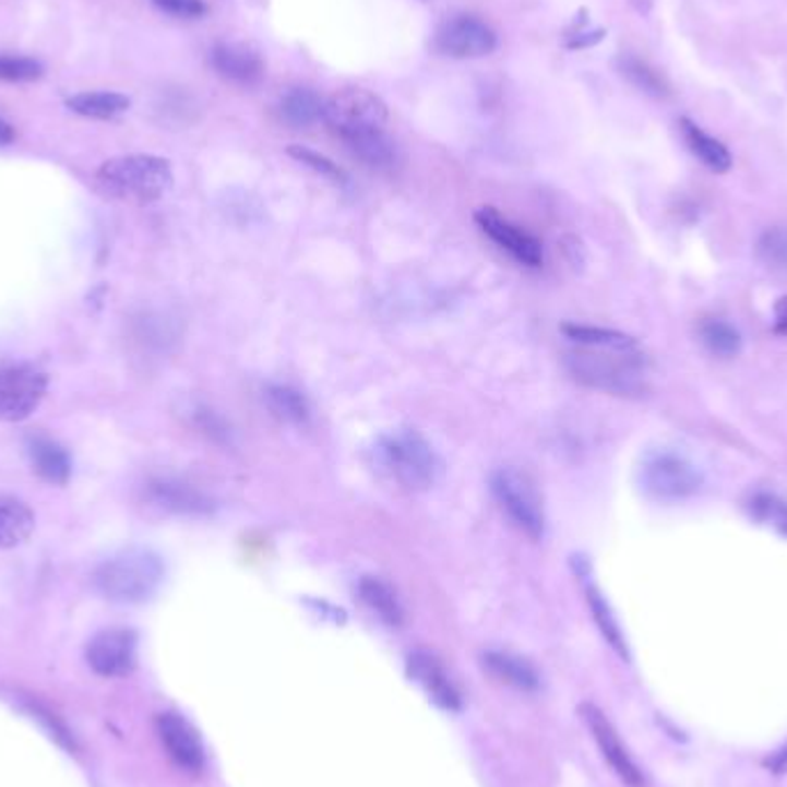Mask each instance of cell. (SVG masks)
I'll use <instances>...</instances> for the list:
<instances>
[{
  "mask_svg": "<svg viewBox=\"0 0 787 787\" xmlns=\"http://www.w3.org/2000/svg\"><path fill=\"white\" fill-rule=\"evenodd\" d=\"M378 470L403 491L421 493L442 477V461L433 444L415 429H394L382 433L373 446Z\"/></svg>",
  "mask_w": 787,
  "mask_h": 787,
  "instance_id": "1",
  "label": "cell"
},
{
  "mask_svg": "<svg viewBox=\"0 0 787 787\" xmlns=\"http://www.w3.org/2000/svg\"><path fill=\"white\" fill-rule=\"evenodd\" d=\"M564 365L581 385L612 396H643L647 392L645 353L583 348L567 353Z\"/></svg>",
  "mask_w": 787,
  "mask_h": 787,
  "instance_id": "2",
  "label": "cell"
},
{
  "mask_svg": "<svg viewBox=\"0 0 787 787\" xmlns=\"http://www.w3.org/2000/svg\"><path fill=\"white\" fill-rule=\"evenodd\" d=\"M164 573V562L157 552L134 546L104 560L93 583L102 597L114 604H143L155 597Z\"/></svg>",
  "mask_w": 787,
  "mask_h": 787,
  "instance_id": "3",
  "label": "cell"
},
{
  "mask_svg": "<svg viewBox=\"0 0 787 787\" xmlns=\"http://www.w3.org/2000/svg\"><path fill=\"white\" fill-rule=\"evenodd\" d=\"M97 182L106 194L134 205L159 201L174 184V168L157 155H122L104 162Z\"/></svg>",
  "mask_w": 787,
  "mask_h": 787,
  "instance_id": "4",
  "label": "cell"
},
{
  "mask_svg": "<svg viewBox=\"0 0 787 787\" xmlns=\"http://www.w3.org/2000/svg\"><path fill=\"white\" fill-rule=\"evenodd\" d=\"M637 481L643 491L661 502H677L693 498L705 486V477L684 454L672 450H652L637 467Z\"/></svg>",
  "mask_w": 787,
  "mask_h": 787,
  "instance_id": "5",
  "label": "cell"
},
{
  "mask_svg": "<svg viewBox=\"0 0 787 787\" xmlns=\"http://www.w3.org/2000/svg\"><path fill=\"white\" fill-rule=\"evenodd\" d=\"M491 488L502 512L529 539H544L546 509L537 481L514 465L500 467L491 477Z\"/></svg>",
  "mask_w": 787,
  "mask_h": 787,
  "instance_id": "6",
  "label": "cell"
},
{
  "mask_svg": "<svg viewBox=\"0 0 787 787\" xmlns=\"http://www.w3.org/2000/svg\"><path fill=\"white\" fill-rule=\"evenodd\" d=\"M387 118V104L367 88L338 91L325 102L323 111L325 124L344 143L367 134L385 132Z\"/></svg>",
  "mask_w": 787,
  "mask_h": 787,
  "instance_id": "7",
  "label": "cell"
},
{
  "mask_svg": "<svg viewBox=\"0 0 787 787\" xmlns=\"http://www.w3.org/2000/svg\"><path fill=\"white\" fill-rule=\"evenodd\" d=\"M47 394V375L33 365L0 367V421L31 417Z\"/></svg>",
  "mask_w": 787,
  "mask_h": 787,
  "instance_id": "8",
  "label": "cell"
},
{
  "mask_svg": "<svg viewBox=\"0 0 787 787\" xmlns=\"http://www.w3.org/2000/svg\"><path fill=\"white\" fill-rule=\"evenodd\" d=\"M436 49L450 58H484L498 49V35L481 19L456 16L440 26Z\"/></svg>",
  "mask_w": 787,
  "mask_h": 787,
  "instance_id": "9",
  "label": "cell"
},
{
  "mask_svg": "<svg viewBox=\"0 0 787 787\" xmlns=\"http://www.w3.org/2000/svg\"><path fill=\"white\" fill-rule=\"evenodd\" d=\"M477 226L491 238L509 257L516 259L525 267H541L544 265V247L541 242L529 236L527 230L509 222L496 207H479L475 212Z\"/></svg>",
  "mask_w": 787,
  "mask_h": 787,
  "instance_id": "10",
  "label": "cell"
},
{
  "mask_svg": "<svg viewBox=\"0 0 787 787\" xmlns=\"http://www.w3.org/2000/svg\"><path fill=\"white\" fill-rule=\"evenodd\" d=\"M581 716L587 723L594 741L599 743V749H601L606 762L610 764V770L620 776V780L629 787H645V776H643L641 767H637L633 758L629 755V749L624 747V741L612 728L608 716L597 705H592V702L581 705Z\"/></svg>",
  "mask_w": 787,
  "mask_h": 787,
  "instance_id": "11",
  "label": "cell"
},
{
  "mask_svg": "<svg viewBox=\"0 0 787 787\" xmlns=\"http://www.w3.org/2000/svg\"><path fill=\"white\" fill-rule=\"evenodd\" d=\"M86 658L102 677L130 675L136 666V633L132 629L99 631L88 643Z\"/></svg>",
  "mask_w": 787,
  "mask_h": 787,
  "instance_id": "12",
  "label": "cell"
},
{
  "mask_svg": "<svg viewBox=\"0 0 787 787\" xmlns=\"http://www.w3.org/2000/svg\"><path fill=\"white\" fill-rule=\"evenodd\" d=\"M157 732L166 753L189 774H196L205 767V751L199 732L180 714L166 712L157 718Z\"/></svg>",
  "mask_w": 787,
  "mask_h": 787,
  "instance_id": "13",
  "label": "cell"
},
{
  "mask_svg": "<svg viewBox=\"0 0 787 787\" xmlns=\"http://www.w3.org/2000/svg\"><path fill=\"white\" fill-rule=\"evenodd\" d=\"M145 496L153 506L180 516H207L215 512V502L199 488L174 477H155L147 481Z\"/></svg>",
  "mask_w": 787,
  "mask_h": 787,
  "instance_id": "14",
  "label": "cell"
},
{
  "mask_svg": "<svg viewBox=\"0 0 787 787\" xmlns=\"http://www.w3.org/2000/svg\"><path fill=\"white\" fill-rule=\"evenodd\" d=\"M408 675L424 691H427V695L436 702L438 707L450 710V712L461 710V705H463L461 691L436 654L424 652V649L413 652L408 656Z\"/></svg>",
  "mask_w": 787,
  "mask_h": 787,
  "instance_id": "15",
  "label": "cell"
},
{
  "mask_svg": "<svg viewBox=\"0 0 787 787\" xmlns=\"http://www.w3.org/2000/svg\"><path fill=\"white\" fill-rule=\"evenodd\" d=\"M215 72L238 86H257L265 74L263 56L242 41H222L210 53Z\"/></svg>",
  "mask_w": 787,
  "mask_h": 787,
  "instance_id": "16",
  "label": "cell"
},
{
  "mask_svg": "<svg viewBox=\"0 0 787 787\" xmlns=\"http://www.w3.org/2000/svg\"><path fill=\"white\" fill-rule=\"evenodd\" d=\"M26 452L33 470L49 484H68L72 475L70 454L47 436H31L26 440Z\"/></svg>",
  "mask_w": 787,
  "mask_h": 787,
  "instance_id": "17",
  "label": "cell"
},
{
  "mask_svg": "<svg viewBox=\"0 0 787 787\" xmlns=\"http://www.w3.org/2000/svg\"><path fill=\"white\" fill-rule=\"evenodd\" d=\"M484 668L488 670V675H493L498 682L506 687H514L518 691L539 689V672L535 670V666H532L527 658L512 652H486Z\"/></svg>",
  "mask_w": 787,
  "mask_h": 787,
  "instance_id": "18",
  "label": "cell"
},
{
  "mask_svg": "<svg viewBox=\"0 0 787 787\" xmlns=\"http://www.w3.org/2000/svg\"><path fill=\"white\" fill-rule=\"evenodd\" d=\"M679 130H682V136H684V143H687L689 151L702 164H705L710 171H714V174H728L730 171V168H732V155L718 139L707 134L700 124H695L689 118L679 120Z\"/></svg>",
  "mask_w": 787,
  "mask_h": 787,
  "instance_id": "19",
  "label": "cell"
},
{
  "mask_svg": "<svg viewBox=\"0 0 787 787\" xmlns=\"http://www.w3.org/2000/svg\"><path fill=\"white\" fill-rule=\"evenodd\" d=\"M562 334L569 342L579 344L583 348H604V350H622V353H641V344L633 336L608 330V327H594V325H579V323H564Z\"/></svg>",
  "mask_w": 787,
  "mask_h": 787,
  "instance_id": "20",
  "label": "cell"
},
{
  "mask_svg": "<svg viewBox=\"0 0 787 787\" xmlns=\"http://www.w3.org/2000/svg\"><path fill=\"white\" fill-rule=\"evenodd\" d=\"M35 529V516L26 502L0 496V548L24 544Z\"/></svg>",
  "mask_w": 787,
  "mask_h": 787,
  "instance_id": "21",
  "label": "cell"
},
{
  "mask_svg": "<svg viewBox=\"0 0 787 787\" xmlns=\"http://www.w3.org/2000/svg\"><path fill=\"white\" fill-rule=\"evenodd\" d=\"M581 576L585 579V597H587V606L592 610L594 622H597L601 635L606 637V643L617 654H620L624 661H629V647H627V641H624V633H622L620 624H617V617H615L610 604L606 601L601 589L594 585L592 581H587V571H581Z\"/></svg>",
  "mask_w": 787,
  "mask_h": 787,
  "instance_id": "22",
  "label": "cell"
},
{
  "mask_svg": "<svg viewBox=\"0 0 787 787\" xmlns=\"http://www.w3.org/2000/svg\"><path fill=\"white\" fill-rule=\"evenodd\" d=\"M617 70H620V74L631 83L633 88L645 93L647 97H654V99H668L670 97L668 79L661 72H658L656 68H652L647 60L637 58L633 53H624V56L617 58Z\"/></svg>",
  "mask_w": 787,
  "mask_h": 787,
  "instance_id": "23",
  "label": "cell"
},
{
  "mask_svg": "<svg viewBox=\"0 0 787 787\" xmlns=\"http://www.w3.org/2000/svg\"><path fill=\"white\" fill-rule=\"evenodd\" d=\"M265 406L276 419L290 424V427H307L311 419V406L307 396L290 385H267Z\"/></svg>",
  "mask_w": 787,
  "mask_h": 787,
  "instance_id": "24",
  "label": "cell"
},
{
  "mask_svg": "<svg viewBox=\"0 0 787 787\" xmlns=\"http://www.w3.org/2000/svg\"><path fill=\"white\" fill-rule=\"evenodd\" d=\"M359 597L385 624L401 627L406 622V612H403L396 592L385 581H380L375 576H365L359 581Z\"/></svg>",
  "mask_w": 787,
  "mask_h": 787,
  "instance_id": "25",
  "label": "cell"
},
{
  "mask_svg": "<svg viewBox=\"0 0 787 787\" xmlns=\"http://www.w3.org/2000/svg\"><path fill=\"white\" fill-rule=\"evenodd\" d=\"M323 111H325V99L309 88L288 91L279 104L282 120L295 127V130H305V127H311L318 120H323Z\"/></svg>",
  "mask_w": 787,
  "mask_h": 787,
  "instance_id": "26",
  "label": "cell"
},
{
  "mask_svg": "<svg viewBox=\"0 0 787 787\" xmlns=\"http://www.w3.org/2000/svg\"><path fill=\"white\" fill-rule=\"evenodd\" d=\"M68 106L79 116L95 120H111L130 109V97H124L120 93H81L70 97Z\"/></svg>",
  "mask_w": 787,
  "mask_h": 787,
  "instance_id": "27",
  "label": "cell"
},
{
  "mask_svg": "<svg viewBox=\"0 0 787 787\" xmlns=\"http://www.w3.org/2000/svg\"><path fill=\"white\" fill-rule=\"evenodd\" d=\"M697 336L702 346H705L712 355L730 359L741 353V334L737 327H732L726 321H718V318H707L697 327Z\"/></svg>",
  "mask_w": 787,
  "mask_h": 787,
  "instance_id": "28",
  "label": "cell"
},
{
  "mask_svg": "<svg viewBox=\"0 0 787 787\" xmlns=\"http://www.w3.org/2000/svg\"><path fill=\"white\" fill-rule=\"evenodd\" d=\"M348 151L371 168H390L396 162V147L385 132L359 136L346 143Z\"/></svg>",
  "mask_w": 787,
  "mask_h": 787,
  "instance_id": "29",
  "label": "cell"
},
{
  "mask_svg": "<svg viewBox=\"0 0 787 787\" xmlns=\"http://www.w3.org/2000/svg\"><path fill=\"white\" fill-rule=\"evenodd\" d=\"M755 253L764 267L787 279V226L764 230L755 245Z\"/></svg>",
  "mask_w": 787,
  "mask_h": 787,
  "instance_id": "30",
  "label": "cell"
},
{
  "mask_svg": "<svg viewBox=\"0 0 787 787\" xmlns=\"http://www.w3.org/2000/svg\"><path fill=\"white\" fill-rule=\"evenodd\" d=\"M749 512L755 521L787 537V502L772 493H755L749 502Z\"/></svg>",
  "mask_w": 787,
  "mask_h": 787,
  "instance_id": "31",
  "label": "cell"
},
{
  "mask_svg": "<svg viewBox=\"0 0 787 787\" xmlns=\"http://www.w3.org/2000/svg\"><path fill=\"white\" fill-rule=\"evenodd\" d=\"M288 155H290L293 159L300 162V164L309 166L311 171H315L318 176L327 178V180H330V182H334V184H342V187H344V184H348V176H346L344 168L338 166V164H334L332 159H327L325 155L311 151V147H305V145H290V147H288Z\"/></svg>",
  "mask_w": 787,
  "mask_h": 787,
  "instance_id": "32",
  "label": "cell"
},
{
  "mask_svg": "<svg viewBox=\"0 0 787 787\" xmlns=\"http://www.w3.org/2000/svg\"><path fill=\"white\" fill-rule=\"evenodd\" d=\"M41 74H45V68H41L37 60L26 58V56H5V53H0V81H8V83H33V81H37Z\"/></svg>",
  "mask_w": 787,
  "mask_h": 787,
  "instance_id": "33",
  "label": "cell"
},
{
  "mask_svg": "<svg viewBox=\"0 0 787 787\" xmlns=\"http://www.w3.org/2000/svg\"><path fill=\"white\" fill-rule=\"evenodd\" d=\"M155 5L168 14L182 19H196L207 12V5L203 0H155Z\"/></svg>",
  "mask_w": 787,
  "mask_h": 787,
  "instance_id": "34",
  "label": "cell"
},
{
  "mask_svg": "<svg viewBox=\"0 0 787 787\" xmlns=\"http://www.w3.org/2000/svg\"><path fill=\"white\" fill-rule=\"evenodd\" d=\"M774 332L787 336V297H780L774 305Z\"/></svg>",
  "mask_w": 787,
  "mask_h": 787,
  "instance_id": "35",
  "label": "cell"
},
{
  "mask_svg": "<svg viewBox=\"0 0 787 787\" xmlns=\"http://www.w3.org/2000/svg\"><path fill=\"white\" fill-rule=\"evenodd\" d=\"M767 767H770L774 774H787V747H783L778 753H774V755L767 760Z\"/></svg>",
  "mask_w": 787,
  "mask_h": 787,
  "instance_id": "36",
  "label": "cell"
},
{
  "mask_svg": "<svg viewBox=\"0 0 787 787\" xmlns=\"http://www.w3.org/2000/svg\"><path fill=\"white\" fill-rule=\"evenodd\" d=\"M14 136H16V134H14V130H12V124H8L3 118H0V147L12 143Z\"/></svg>",
  "mask_w": 787,
  "mask_h": 787,
  "instance_id": "37",
  "label": "cell"
}]
</instances>
